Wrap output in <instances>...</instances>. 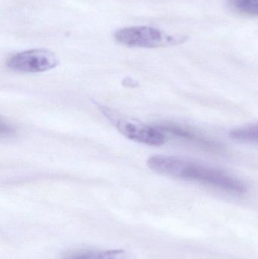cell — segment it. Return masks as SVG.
<instances>
[{
	"instance_id": "cell-1",
	"label": "cell",
	"mask_w": 258,
	"mask_h": 259,
	"mask_svg": "<svg viewBox=\"0 0 258 259\" xmlns=\"http://www.w3.org/2000/svg\"><path fill=\"white\" fill-rule=\"evenodd\" d=\"M147 165L157 173L172 178L198 181L237 194L246 192V186L240 180L218 169L189 160L169 155H154L148 158Z\"/></svg>"
},
{
	"instance_id": "cell-2",
	"label": "cell",
	"mask_w": 258,
	"mask_h": 259,
	"mask_svg": "<svg viewBox=\"0 0 258 259\" xmlns=\"http://www.w3.org/2000/svg\"><path fill=\"white\" fill-rule=\"evenodd\" d=\"M114 36L123 45L139 48L171 47L183 44L187 39V36L184 35L169 34L159 29L147 26L119 29Z\"/></svg>"
},
{
	"instance_id": "cell-3",
	"label": "cell",
	"mask_w": 258,
	"mask_h": 259,
	"mask_svg": "<svg viewBox=\"0 0 258 259\" xmlns=\"http://www.w3.org/2000/svg\"><path fill=\"white\" fill-rule=\"evenodd\" d=\"M101 112L127 138L148 146H160L165 144L166 138L160 129L149 127L134 120L123 118L119 114L108 108L101 107Z\"/></svg>"
},
{
	"instance_id": "cell-4",
	"label": "cell",
	"mask_w": 258,
	"mask_h": 259,
	"mask_svg": "<svg viewBox=\"0 0 258 259\" xmlns=\"http://www.w3.org/2000/svg\"><path fill=\"white\" fill-rule=\"evenodd\" d=\"M59 65L55 53L45 49H33L21 52L8 60L9 69L21 73H39L48 71Z\"/></svg>"
},
{
	"instance_id": "cell-5",
	"label": "cell",
	"mask_w": 258,
	"mask_h": 259,
	"mask_svg": "<svg viewBox=\"0 0 258 259\" xmlns=\"http://www.w3.org/2000/svg\"><path fill=\"white\" fill-rule=\"evenodd\" d=\"M159 127L162 131H167L176 137L192 142V143H195L197 146L207 149L210 152H216L221 150V147L219 143L209 140L206 137L200 135L198 133L192 131V129L188 128L185 126L174 124V123H165V124H161Z\"/></svg>"
},
{
	"instance_id": "cell-6",
	"label": "cell",
	"mask_w": 258,
	"mask_h": 259,
	"mask_svg": "<svg viewBox=\"0 0 258 259\" xmlns=\"http://www.w3.org/2000/svg\"><path fill=\"white\" fill-rule=\"evenodd\" d=\"M229 137L236 141L258 143V124L233 130L229 133Z\"/></svg>"
},
{
	"instance_id": "cell-7",
	"label": "cell",
	"mask_w": 258,
	"mask_h": 259,
	"mask_svg": "<svg viewBox=\"0 0 258 259\" xmlns=\"http://www.w3.org/2000/svg\"><path fill=\"white\" fill-rule=\"evenodd\" d=\"M233 10L243 15L258 16V0H227Z\"/></svg>"
},
{
	"instance_id": "cell-8",
	"label": "cell",
	"mask_w": 258,
	"mask_h": 259,
	"mask_svg": "<svg viewBox=\"0 0 258 259\" xmlns=\"http://www.w3.org/2000/svg\"><path fill=\"white\" fill-rule=\"evenodd\" d=\"M100 252L101 251L96 249H80L68 252L64 259H98Z\"/></svg>"
},
{
	"instance_id": "cell-9",
	"label": "cell",
	"mask_w": 258,
	"mask_h": 259,
	"mask_svg": "<svg viewBox=\"0 0 258 259\" xmlns=\"http://www.w3.org/2000/svg\"><path fill=\"white\" fill-rule=\"evenodd\" d=\"M98 259H134L131 254L124 249L101 251Z\"/></svg>"
},
{
	"instance_id": "cell-10",
	"label": "cell",
	"mask_w": 258,
	"mask_h": 259,
	"mask_svg": "<svg viewBox=\"0 0 258 259\" xmlns=\"http://www.w3.org/2000/svg\"><path fill=\"white\" fill-rule=\"evenodd\" d=\"M1 136L2 137H9V136H12L15 134V130L10 124L7 123H4L3 121H1Z\"/></svg>"
}]
</instances>
